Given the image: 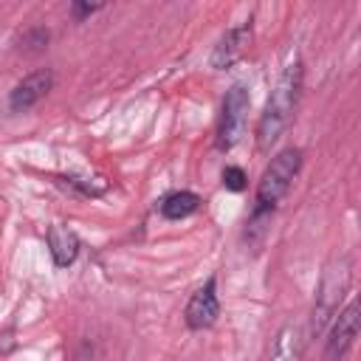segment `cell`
Masks as SVG:
<instances>
[{
	"label": "cell",
	"mask_w": 361,
	"mask_h": 361,
	"mask_svg": "<svg viewBox=\"0 0 361 361\" xmlns=\"http://www.w3.org/2000/svg\"><path fill=\"white\" fill-rule=\"evenodd\" d=\"M299 90H302V62H290L282 71L279 82L274 85V90L265 102V110L259 116V124H257V149L259 152H268L285 133V127L296 110Z\"/></svg>",
	"instance_id": "1"
},
{
	"label": "cell",
	"mask_w": 361,
	"mask_h": 361,
	"mask_svg": "<svg viewBox=\"0 0 361 361\" xmlns=\"http://www.w3.org/2000/svg\"><path fill=\"white\" fill-rule=\"evenodd\" d=\"M299 166H302V149H296V147H285L282 152H276L271 158V164L265 166V172L259 178V186H257L254 217H265L274 212V206L288 195L293 178L299 175Z\"/></svg>",
	"instance_id": "2"
},
{
	"label": "cell",
	"mask_w": 361,
	"mask_h": 361,
	"mask_svg": "<svg viewBox=\"0 0 361 361\" xmlns=\"http://www.w3.org/2000/svg\"><path fill=\"white\" fill-rule=\"evenodd\" d=\"M350 279H353V262L347 254H338L327 268H324V276H322V285H319V293H316V305H313V319H310V330L313 336H319L327 322L338 313V305L350 288Z\"/></svg>",
	"instance_id": "3"
},
{
	"label": "cell",
	"mask_w": 361,
	"mask_h": 361,
	"mask_svg": "<svg viewBox=\"0 0 361 361\" xmlns=\"http://www.w3.org/2000/svg\"><path fill=\"white\" fill-rule=\"evenodd\" d=\"M248 107H251V96H248L245 85H231L223 99V116H220V127H217V149L228 152L240 144V138L245 135Z\"/></svg>",
	"instance_id": "4"
},
{
	"label": "cell",
	"mask_w": 361,
	"mask_h": 361,
	"mask_svg": "<svg viewBox=\"0 0 361 361\" xmlns=\"http://www.w3.org/2000/svg\"><path fill=\"white\" fill-rule=\"evenodd\" d=\"M358 313H361V307H358L355 299L344 310H338V316H336V322L330 327V336H327V358L330 361H341L350 353V347L355 344L358 327H361V316Z\"/></svg>",
	"instance_id": "5"
},
{
	"label": "cell",
	"mask_w": 361,
	"mask_h": 361,
	"mask_svg": "<svg viewBox=\"0 0 361 361\" xmlns=\"http://www.w3.org/2000/svg\"><path fill=\"white\" fill-rule=\"evenodd\" d=\"M251 23H240V25H231L220 39H217V45H214V51H212V56H209V65L214 68V71H226V68H231L234 62H240L243 56H245V51H248V45H251Z\"/></svg>",
	"instance_id": "6"
},
{
	"label": "cell",
	"mask_w": 361,
	"mask_h": 361,
	"mask_svg": "<svg viewBox=\"0 0 361 361\" xmlns=\"http://www.w3.org/2000/svg\"><path fill=\"white\" fill-rule=\"evenodd\" d=\"M51 87H54V71L51 68H39V71L28 73L25 79H20L14 85V90L8 93V107L14 113H25L34 104H39L48 96Z\"/></svg>",
	"instance_id": "7"
},
{
	"label": "cell",
	"mask_w": 361,
	"mask_h": 361,
	"mask_svg": "<svg viewBox=\"0 0 361 361\" xmlns=\"http://www.w3.org/2000/svg\"><path fill=\"white\" fill-rule=\"evenodd\" d=\"M220 316V299H217V288L214 279H209L203 288H197L186 305V324L192 330H206L217 322Z\"/></svg>",
	"instance_id": "8"
},
{
	"label": "cell",
	"mask_w": 361,
	"mask_h": 361,
	"mask_svg": "<svg viewBox=\"0 0 361 361\" xmlns=\"http://www.w3.org/2000/svg\"><path fill=\"white\" fill-rule=\"evenodd\" d=\"M48 248H51V257L59 268H68L76 257H79V237L76 231H71L68 226L62 223H54L48 228Z\"/></svg>",
	"instance_id": "9"
},
{
	"label": "cell",
	"mask_w": 361,
	"mask_h": 361,
	"mask_svg": "<svg viewBox=\"0 0 361 361\" xmlns=\"http://www.w3.org/2000/svg\"><path fill=\"white\" fill-rule=\"evenodd\" d=\"M268 361H302V333L296 324H285L276 333Z\"/></svg>",
	"instance_id": "10"
},
{
	"label": "cell",
	"mask_w": 361,
	"mask_h": 361,
	"mask_svg": "<svg viewBox=\"0 0 361 361\" xmlns=\"http://www.w3.org/2000/svg\"><path fill=\"white\" fill-rule=\"evenodd\" d=\"M197 206H200V197L195 192H172L161 200V214L166 220H180V217L195 214Z\"/></svg>",
	"instance_id": "11"
},
{
	"label": "cell",
	"mask_w": 361,
	"mask_h": 361,
	"mask_svg": "<svg viewBox=\"0 0 361 361\" xmlns=\"http://www.w3.org/2000/svg\"><path fill=\"white\" fill-rule=\"evenodd\" d=\"M245 172L240 169V166H226L223 169V186L226 189H231V192H243L245 189Z\"/></svg>",
	"instance_id": "12"
},
{
	"label": "cell",
	"mask_w": 361,
	"mask_h": 361,
	"mask_svg": "<svg viewBox=\"0 0 361 361\" xmlns=\"http://www.w3.org/2000/svg\"><path fill=\"white\" fill-rule=\"evenodd\" d=\"M99 8H102V3H73V17L82 20V17H87V14H93Z\"/></svg>",
	"instance_id": "13"
}]
</instances>
